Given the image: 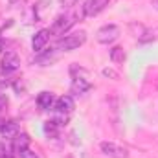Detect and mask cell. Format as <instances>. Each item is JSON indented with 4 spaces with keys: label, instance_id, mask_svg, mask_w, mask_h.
<instances>
[{
    "label": "cell",
    "instance_id": "1",
    "mask_svg": "<svg viewBox=\"0 0 158 158\" xmlns=\"http://www.w3.org/2000/svg\"><path fill=\"white\" fill-rule=\"evenodd\" d=\"M85 15V11H81V13H64V15H59L55 20H53V24H52V28H50V33H55V35H63L64 31H68L72 26H74V22H76V19L77 17H83Z\"/></svg>",
    "mask_w": 158,
    "mask_h": 158
},
{
    "label": "cell",
    "instance_id": "2",
    "mask_svg": "<svg viewBox=\"0 0 158 158\" xmlns=\"http://www.w3.org/2000/svg\"><path fill=\"white\" fill-rule=\"evenodd\" d=\"M85 40H86V33L77 31V33H72V35H66L64 39H61L57 42V48L61 52H72V50H77Z\"/></svg>",
    "mask_w": 158,
    "mask_h": 158
},
{
    "label": "cell",
    "instance_id": "3",
    "mask_svg": "<svg viewBox=\"0 0 158 158\" xmlns=\"http://www.w3.org/2000/svg\"><path fill=\"white\" fill-rule=\"evenodd\" d=\"M119 37V28L116 24H107L98 31V42L101 44H110Z\"/></svg>",
    "mask_w": 158,
    "mask_h": 158
},
{
    "label": "cell",
    "instance_id": "4",
    "mask_svg": "<svg viewBox=\"0 0 158 158\" xmlns=\"http://www.w3.org/2000/svg\"><path fill=\"white\" fill-rule=\"evenodd\" d=\"M101 151L109 158H129V151L125 147L118 145V143H114V142H103L101 143Z\"/></svg>",
    "mask_w": 158,
    "mask_h": 158
},
{
    "label": "cell",
    "instance_id": "5",
    "mask_svg": "<svg viewBox=\"0 0 158 158\" xmlns=\"http://www.w3.org/2000/svg\"><path fill=\"white\" fill-rule=\"evenodd\" d=\"M19 66H20V59H19L17 52H6V55L2 59V72H4V76L17 72Z\"/></svg>",
    "mask_w": 158,
    "mask_h": 158
},
{
    "label": "cell",
    "instance_id": "6",
    "mask_svg": "<svg viewBox=\"0 0 158 158\" xmlns=\"http://www.w3.org/2000/svg\"><path fill=\"white\" fill-rule=\"evenodd\" d=\"M74 109H76V103H74L72 96H63L55 101V110L59 114H70V112H74Z\"/></svg>",
    "mask_w": 158,
    "mask_h": 158
},
{
    "label": "cell",
    "instance_id": "7",
    "mask_svg": "<svg viewBox=\"0 0 158 158\" xmlns=\"http://www.w3.org/2000/svg\"><path fill=\"white\" fill-rule=\"evenodd\" d=\"M50 40V30H39L35 35H33V39H31V46H33V50L35 52H42L44 50V46H46V42Z\"/></svg>",
    "mask_w": 158,
    "mask_h": 158
},
{
    "label": "cell",
    "instance_id": "8",
    "mask_svg": "<svg viewBox=\"0 0 158 158\" xmlns=\"http://www.w3.org/2000/svg\"><path fill=\"white\" fill-rule=\"evenodd\" d=\"M52 11V2L50 0H39L33 7V15H35V20H44L48 17V13Z\"/></svg>",
    "mask_w": 158,
    "mask_h": 158
},
{
    "label": "cell",
    "instance_id": "9",
    "mask_svg": "<svg viewBox=\"0 0 158 158\" xmlns=\"http://www.w3.org/2000/svg\"><path fill=\"white\" fill-rule=\"evenodd\" d=\"M107 2H109V0H88V2L83 6L85 15H98L99 11H103V9H105Z\"/></svg>",
    "mask_w": 158,
    "mask_h": 158
},
{
    "label": "cell",
    "instance_id": "10",
    "mask_svg": "<svg viewBox=\"0 0 158 158\" xmlns=\"http://www.w3.org/2000/svg\"><path fill=\"white\" fill-rule=\"evenodd\" d=\"M37 105L42 110H50L55 105V96L52 92H40L39 96H37Z\"/></svg>",
    "mask_w": 158,
    "mask_h": 158
},
{
    "label": "cell",
    "instance_id": "11",
    "mask_svg": "<svg viewBox=\"0 0 158 158\" xmlns=\"http://www.w3.org/2000/svg\"><path fill=\"white\" fill-rule=\"evenodd\" d=\"M0 134L13 140L17 134H20V127H19V123H15V121H4V123H2V129H0Z\"/></svg>",
    "mask_w": 158,
    "mask_h": 158
},
{
    "label": "cell",
    "instance_id": "12",
    "mask_svg": "<svg viewBox=\"0 0 158 158\" xmlns=\"http://www.w3.org/2000/svg\"><path fill=\"white\" fill-rule=\"evenodd\" d=\"M30 136L28 134H24V132H20V134H17L15 138H13V151L15 153H22L24 149H28L30 147Z\"/></svg>",
    "mask_w": 158,
    "mask_h": 158
},
{
    "label": "cell",
    "instance_id": "13",
    "mask_svg": "<svg viewBox=\"0 0 158 158\" xmlns=\"http://www.w3.org/2000/svg\"><path fill=\"white\" fill-rule=\"evenodd\" d=\"M70 88H72V92H74V94H85V92H88V90L92 88V83H90V81H86L85 77H74Z\"/></svg>",
    "mask_w": 158,
    "mask_h": 158
},
{
    "label": "cell",
    "instance_id": "14",
    "mask_svg": "<svg viewBox=\"0 0 158 158\" xmlns=\"http://www.w3.org/2000/svg\"><path fill=\"white\" fill-rule=\"evenodd\" d=\"M57 59H59V53H57L55 50H50V52H46V53H40L39 57L35 59V63L40 64V66H48V64H53Z\"/></svg>",
    "mask_w": 158,
    "mask_h": 158
},
{
    "label": "cell",
    "instance_id": "15",
    "mask_svg": "<svg viewBox=\"0 0 158 158\" xmlns=\"http://www.w3.org/2000/svg\"><path fill=\"white\" fill-rule=\"evenodd\" d=\"M110 61L116 63V64H119V63L125 61V52H123L121 46H114V48L110 50Z\"/></svg>",
    "mask_w": 158,
    "mask_h": 158
},
{
    "label": "cell",
    "instance_id": "16",
    "mask_svg": "<svg viewBox=\"0 0 158 158\" xmlns=\"http://www.w3.org/2000/svg\"><path fill=\"white\" fill-rule=\"evenodd\" d=\"M59 125L53 121V119H50V121H46L44 123V132H46V136H50V138H55L57 134H59Z\"/></svg>",
    "mask_w": 158,
    "mask_h": 158
},
{
    "label": "cell",
    "instance_id": "17",
    "mask_svg": "<svg viewBox=\"0 0 158 158\" xmlns=\"http://www.w3.org/2000/svg\"><path fill=\"white\" fill-rule=\"evenodd\" d=\"M140 42H155L158 40V28H153V30H145L143 35L140 37Z\"/></svg>",
    "mask_w": 158,
    "mask_h": 158
},
{
    "label": "cell",
    "instance_id": "18",
    "mask_svg": "<svg viewBox=\"0 0 158 158\" xmlns=\"http://www.w3.org/2000/svg\"><path fill=\"white\" fill-rule=\"evenodd\" d=\"M129 28H131V31H134V35H136L138 39H140V37L143 35V31L147 30V28H143L142 24H136V22H131V24H129Z\"/></svg>",
    "mask_w": 158,
    "mask_h": 158
},
{
    "label": "cell",
    "instance_id": "19",
    "mask_svg": "<svg viewBox=\"0 0 158 158\" xmlns=\"http://www.w3.org/2000/svg\"><path fill=\"white\" fill-rule=\"evenodd\" d=\"M103 76L105 77H110V79H118V72H114L112 68H105L103 70Z\"/></svg>",
    "mask_w": 158,
    "mask_h": 158
},
{
    "label": "cell",
    "instance_id": "20",
    "mask_svg": "<svg viewBox=\"0 0 158 158\" xmlns=\"http://www.w3.org/2000/svg\"><path fill=\"white\" fill-rule=\"evenodd\" d=\"M79 0H61V4H63V7H66V9H70V7H76L77 6Z\"/></svg>",
    "mask_w": 158,
    "mask_h": 158
},
{
    "label": "cell",
    "instance_id": "21",
    "mask_svg": "<svg viewBox=\"0 0 158 158\" xmlns=\"http://www.w3.org/2000/svg\"><path fill=\"white\" fill-rule=\"evenodd\" d=\"M19 155H20V158H39L33 151H30V149H24V151H22V153H19Z\"/></svg>",
    "mask_w": 158,
    "mask_h": 158
},
{
    "label": "cell",
    "instance_id": "22",
    "mask_svg": "<svg viewBox=\"0 0 158 158\" xmlns=\"http://www.w3.org/2000/svg\"><path fill=\"white\" fill-rule=\"evenodd\" d=\"M24 4H26V0H9V6H11V7H15V9L22 7Z\"/></svg>",
    "mask_w": 158,
    "mask_h": 158
},
{
    "label": "cell",
    "instance_id": "23",
    "mask_svg": "<svg viewBox=\"0 0 158 158\" xmlns=\"http://www.w3.org/2000/svg\"><path fill=\"white\" fill-rule=\"evenodd\" d=\"M13 86H15V90H17L19 94H20V92H24V88H26V85L22 83V79H19V81H17V83H15Z\"/></svg>",
    "mask_w": 158,
    "mask_h": 158
},
{
    "label": "cell",
    "instance_id": "24",
    "mask_svg": "<svg viewBox=\"0 0 158 158\" xmlns=\"http://www.w3.org/2000/svg\"><path fill=\"white\" fill-rule=\"evenodd\" d=\"M7 103H9V101H7V98L0 94V112H4V110H6V107H7Z\"/></svg>",
    "mask_w": 158,
    "mask_h": 158
},
{
    "label": "cell",
    "instance_id": "25",
    "mask_svg": "<svg viewBox=\"0 0 158 158\" xmlns=\"http://www.w3.org/2000/svg\"><path fill=\"white\" fill-rule=\"evenodd\" d=\"M6 155H9V153H7V149H6V145H4V143L0 142V158H4Z\"/></svg>",
    "mask_w": 158,
    "mask_h": 158
},
{
    "label": "cell",
    "instance_id": "26",
    "mask_svg": "<svg viewBox=\"0 0 158 158\" xmlns=\"http://www.w3.org/2000/svg\"><path fill=\"white\" fill-rule=\"evenodd\" d=\"M153 7L158 11V0H153Z\"/></svg>",
    "mask_w": 158,
    "mask_h": 158
},
{
    "label": "cell",
    "instance_id": "27",
    "mask_svg": "<svg viewBox=\"0 0 158 158\" xmlns=\"http://www.w3.org/2000/svg\"><path fill=\"white\" fill-rule=\"evenodd\" d=\"M2 50H4V42H2V39H0V53H2Z\"/></svg>",
    "mask_w": 158,
    "mask_h": 158
},
{
    "label": "cell",
    "instance_id": "28",
    "mask_svg": "<svg viewBox=\"0 0 158 158\" xmlns=\"http://www.w3.org/2000/svg\"><path fill=\"white\" fill-rule=\"evenodd\" d=\"M4 158H11V155H6V156H4Z\"/></svg>",
    "mask_w": 158,
    "mask_h": 158
}]
</instances>
